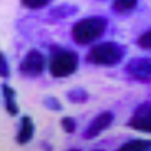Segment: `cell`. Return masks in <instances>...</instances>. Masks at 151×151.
<instances>
[{"label": "cell", "mask_w": 151, "mask_h": 151, "mask_svg": "<svg viewBox=\"0 0 151 151\" xmlns=\"http://www.w3.org/2000/svg\"><path fill=\"white\" fill-rule=\"evenodd\" d=\"M138 0H115L112 8L117 14H126L129 12L136 7Z\"/></svg>", "instance_id": "obj_11"}, {"label": "cell", "mask_w": 151, "mask_h": 151, "mask_svg": "<svg viewBox=\"0 0 151 151\" xmlns=\"http://www.w3.org/2000/svg\"><path fill=\"white\" fill-rule=\"evenodd\" d=\"M112 122H113V115L111 112L100 113V115H97V116L92 120L91 124L86 127V129H85V132H84V136L91 139V138H94V136L100 135L104 129L111 126Z\"/></svg>", "instance_id": "obj_7"}, {"label": "cell", "mask_w": 151, "mask_h": 151, "mask_svg": "<svg viewBox=\"0 0 151 151\" xmlns=\"http://www.w3.org/2000/svg\"><path fill=\"white\" fill-rule=\"evenodd\" d=\"M50 55L49 69L54 77L62 78L73 74L78 66V57L74 51L63 49V47L53 46Z\"/></svg>", "instance_id": "obj_2"}, {"label": "cell", "mask_w": 151, "mask_h": 151, "mask_svg": "<svg viewBox=\"0 0 151 151\" xmlns=\"http://www.w3.org/2000/svg\"><path fill=\"white\" fill-rule=\"evenodd\" d=\"M51 0H22V3L24 7L30 9H38V8H42L45 7L46 4H49Z\"/></svg>", "instance_id": "obj_12"}, {"label": "cell", "mask_w": 151, "mask_h": 151, "mask_svg": "<svg viewBox=\"0 0 151 151\" xmlns=\"http://www.w3.org/2000/svg\"><path fill=\"white\" fill-rule=\"evenodd\" d=\"M69 151H80V150H69Z\"/></svg>", "instance_id": "obj_19"}, {"label": "cell", "mask_w": 151, "mask_h": 151, "mask_svg": "<svg viewBox=\"0 0 151 151\" xmlns=\"http://www.w3.org/2000/svg\"><path fill=\"white\" fill-rule=\"evenodd\" d=\"M0 63H1V76H3V77H7L9 70H8V65H7V60L3 54L0 55Z\"/></svg>", "instance_id": "obj_16"}, {"label": "cell", "mask_w": 151, "mask_h": 151, "mask_svg": "<svg viewBox=\"0 0 151 151\" xmlns=\"http://www.w3.org/2000/svg\"><path fill=\"white\" fill-rule=\"evenodd\" d=\"M132 128L143 132H151V103H146L135 111L129 120Z\"/></svg>", "instance_id": "obj_6"}, {"label": "cell", "mask_w": 151, "mask_h": 151, "mask_svg": "<svg viewBox=\"0 0 151 151\" xmlns=\"http://www.w3.org/2000/svg\"><path fill=\"white\" fill-rule=\"evenodd\" d=\"M127 73L138 81H151V57L134 58L127 63Z\"/></svg>", "instance_id": "obj_5"}, {"label": "cell", "mask_w": 151, "mask_h": 151, "mask_svg": "<svg viewBox=\"0 0 151 151\" xmlns=\"http://www.w3.org/2000/svg\"><path fill=\"white\" fill-rule=\"evenodd\" d=\"M70 8H73V7H66L65 9H70ZM53 14H55V15H60L61 14V8H55V9H53ZM69 14H73V12H69V11H68V12H66V11H63V15H69Z\"/></svg>", "instance_id": "obj_18"}, {"label": "cell", "mask_w": 151, "mask_h": 151, "mask_svg": "<svg viewBox=\"0 0 151 151\" xmlns=\"http://www.w3.org/2000/svg\"><path fill=\"white\" fill-rule=\"evenodd\" d=\"M69 99L72 101H74V103H82V101L88 99V94L85 93L82 89H74V91H72L69 93Z\"/></svg>", "instance_id": "obj_14"}, {"label": "cell", "mask_w": 151, "mask_h": 151, "mask_svg": "<svg viewBox=\"0 0 151 151\" xmlns=\"http://www.w3.org/2000/svg\"><path fill=\"white\" fill-rule=\"evenodd\" d=\"M138 45L143 49H147V50H151V30L143 32V34L139 37L138 39Z\"/></svg>", "instance_id": "obj_13"}, {"label": "cell", "mask_w": 151, "mask_h": 151, "mask_svg": "<svg viewBox=\"0 0 151 151\" xmlns=\"http://www.w3.org/2000/svg\"><path fill=\"white\" fill-rule=\"evenodd\" d=\"M94 151H100V150H94Z\"/></svg>", "instance_id": "obj_20"}, {"label": "cell", "mask_w": 151, "mask_h": 151, "mask_svg": "<svg viewBox=\"0 0 151 151\" xmlns=\"http://www.w3.org/2000/svg\"><path fill=\"white\" fill-rule=\"evenodd\" d=\"M151 148L150 140H143V139H135V140H129L120 146L117 151H148Z\"/></svg>", "instance_id": "obj_10"}, {"label": "cell", "mask_w": 151, "mask_h": 151, "mask_svg": "<svg viewBox=\"0 0 151 151\" xmlns=\"http://www.w3.org/2000/svg\"><path fill=\"white\" fill-rule=\"evenodd\" d=\"M1 92H3L6 109L9 112V115H16L19 109H18V104H16V99H15V92L9 88L8 85H3Z\"/></svg>", "instance_id": "obj_9"}, {"label": "cell", "mask_w": 151, "mask_h": 151, "mask_svg": "<svg viewBox=\"0 0 151 151\" xmlns=\"http://www.w3.org/2000/svg\"><path fill=\"white\" fill-rule=\"evenodd\" d=\"M45 65H46V61H45L43 54L38 50H31L22 60L19 69L26 77H38L43 72Z\"/></svg>", "instance_id": "obj_4"}, {"label": "cell", "mask_w": 151, "mask_h": 151, "mask_svg": "<svg viewBox=\"0 0 151 151\" xmlns=\"http://www.w3.org/2000/svg\"><path fill=\"white\" fill-rule=\"evenodd\" d=\"M46 105H47V107H50L51 109H61L60 103H58L55 99H53V97L47 99V100H46Z\"/></svg>", "instance_id": "obj_17"}, {"label": "cell", "mask_w": 151, "mask_h": 151, "mask_svg": "<svg viewBox=\"0 0 151 151\" xmlns=\"http://www.w3.org/2000/svg\"><path fill=\"white\" fill-rule=\"evenodd\" d=\"M34 131H35V126H34V123H32V120L28 116L22 117L16 140H18L20 145L28 143V142L32 139V136H34Z\"/></svg>", "instance_id": "obj_8"}, {"label": "cell", "mask_w": 151, "mask_h": 151, "mask_svg": "<svg viewBox=\"0 0 151 151\" xmlns=\"http://www.w3.org/2000/svg\"><path fill=\"white\" fill-rule=\"evenodd\" d=\"M61 124H62L63 129H65L66 132H73L76 129V122L72 117H63Z\"/></svg>", "instance_id": "obj_15"}, {"label": "cell", "mask_w": 151, "mask_h": 151, "mask_svg": "<svg viewBox=\"0 0 151 151\" xmlns=\"http://www.w3.org/2000/svg\"><path fill=\"white\" fill-rule=\"evenodd\" d=\"M105 27H107V20L101 16H91V18L81 19L73 26V39L80 45H89L97 41L104 34Z\"/></svg>", "instance_id": "obj_1"}, {"label": "cell", "mask_w": 151, "mask_h": 151, "mask_svg": "<svg viewBox=\"0 0 151 151\" xmlns=\"http://www.w3.org/2000/svg\"><path fill=\"white\" fill-rule=\"evenodd\" d=\"M126 49L116 42H103L92 47L86 61L99 66H113L123 60Z\"/></svg>", "instance_id": "obj_3"}]
</instances>
